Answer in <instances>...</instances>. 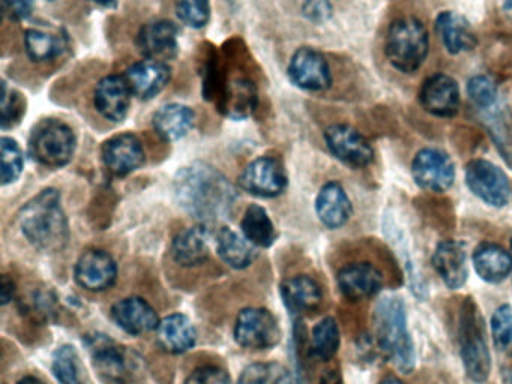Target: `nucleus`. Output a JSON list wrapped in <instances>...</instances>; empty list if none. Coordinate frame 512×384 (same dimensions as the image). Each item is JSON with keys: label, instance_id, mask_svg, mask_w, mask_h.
<instances>
[{"label": "nucleus", "instance_id": "obj_48", "mask_svg": "<svg viewBox=\"0 0 512 384\" xmlns=\"http://www.w3.org/2000/svg\"><path fill=\"white\" fill-rule=\"evenodd\" d=\"M379 384H403V381L395 377H386L385 380L380 381Z\"/></svg>", "mask_w": 512, "mask_h": 384}, {"label": "nucleus", "instance_id": "obj_1", "mask_svg": "<svg viewBox=\"0 0 512 384\" xmlns=\"http://www.w3.org/2000/svg\"><path fill=\"white\" fill-rule=\"evenodd\" d=\"M175 194L182 209L202 221L226 218L236 198L235 188L227 177L203 162L179 171L175 179Z\"/></svg>", "mask_w": 512, "mask_h": 384}, {"label": "nucleus", "instance_id": "obj_30", "mask_svg": "<svg viewBox=\"0 0 512 384\" xmlns=\"http://www.w3.org/2000/svg\"><path fill=\"white\" fill-rule=\"evenodd\" d=\"M217 251L235 269H245L257 257L256 246L232 228H221L217 236Z\"/></svg>", "mask_w": 512, "mask_h": 384}, {"label": "nucleus", "instance_id": "obj_31", "mask_svg": "<svg viewBox=\"0 0 512 384\" xmlns=\"http://www.w3.org/2000/svg\"><path fill=\"white\" fill-rule=\"evenodd\" d=\"M242 234L259 248H268L274 243L275 228L269 218L268 212L262 206L251 204L245 212L241 222Z\"/></svg>", "mask_w": 512, "mask_h": 384}, {"label": "nucleus", "instance_id": "obj_32", "mask_svg": "<svg viewBox=\"0 0 512 384\" xmlns=\"http://www.w3.org/2000/svg\"><path fill=\"white\" fill-rule=\"evenodd\" d=\"M26 53L34 62H47L62 53L64 42L59 36L40 29H29L25 33Z\"/></svg>", "mask_w": 512, "mask_h": 384}, {"label": "nucleus", "instance_id": "obj_5", "mask_svg": "<svg viewBox=\"0 0 512 384\" xmlns=\"http://www.w3.org/2000/svg\"><path fill=\"white\" fill-rule=\"evenodd\" d=\"M389 63L397 71H418L428 54V33L416 18H401L389 27L385 45Z\"/></svg>", "mask_w": 512, "mask_h": 384}, {"label": "nucleus", "instance_id": "obj_10", "mask_svg": "<svg viewBox=\"0 0 512 384\" xmlns=\"http://www.w3.org/2000/svg\"><path fill=\"white\" fill-rule=\"evenodd\" d=\"M412 176L425 191L445 192L454 185V162L443 150L425 147L413 159Z\"/></svg>", "mask_w": 512, "mask_h": 384}, {"label": "nucleus", "instance_id": "obj_51", "mask_svg": "<svg viewBox=\"0 0 512 384\" xmlns=\"http://www.w3.org/2000/svg\"><path fill=\"white\" fill-rule=\"evenodd\" d=\"M49 2H55V0H49Z\"/></svg>", "mask_w": 512, "mask_h": 384}, {"label": "nucleus", "instance_id": "obj_34", "mask_svg": "<svg viewBox=\"0 0 512 384\" xmlns=\"http://www.w3.org/2000/svg\"><path fill=\"white\" fill-rule=\"evenodd\" d=\"M313 351L320 360H331L340 347V329L332 317L323 318L313 329Z\"/></svg>", "mask_w": 512, "mask_h": 384}, {"label": "nucleus", "instance_id": "obj_11", "mask_svg": "<svg viewBox=\"0 0 512 384\" xmlns=\"http://www.w3.org/2000/svg\"><path fill=\"white\" fill-rule=\"evenodd\" d=\"M290 81L299 89L319 92L332 84L331 68L320 51L302 47L293 54L287 68Z\"/></svg>", "mask_w": 512, "mask_h": 384}, {"label": "nucleus", "instance_id": "obj_3", "mask_svg": "<svg viewBox=\"0 0 512 384\" xmlns=\"http://www.w3.org/2000/svg\"><path fill=\"white\" fill-rule=\"evenodd\" d=\"M377 344L386 357L404 374L416 363L415 344L407 327L406 306L397 296L382 297L374 311Z\"/></svg>", "mask_w": 512, "mask_h": 384}, {"label": "nucleus", "instance_id": "obj_9", "mask_svg": "<svg viewBox=\"0 0 512 384\" xmlns=\"http://www.w3.org/2000/svg\"><path fill=\"white\" fill-rule=\"evenodd\" d=\"M287 173L280 159L259 156L251 161L239 177V185L248 194L272 198L283 194L287 188Z\"/></svg>", "mask_w": 512, "mask_h": 384}, {"label": "nucleus", "instance_id": "obj_45", "mask_svg": "<svg viewBox=\"0 0 512 384\" xmlns=\"http://www.w3.org/2000/svg\"><path fill=\"white\" fill-rule=\"evenodd\" d=\"M14 291H16V285H14L13 279L8 278V275L2 276V290H0V296H2V303L7 305L11 302L14 297Z\"/></svg>", "mask_w": 512, "mask_h": 384}, {"label": "nucleus", "instance_id": "obj_2", "mask_svg": "<svg viewBox=\"0 0 512 384\" xmlns=\"http://www.w3.org/2000/svg\"><path fill=\"white\" fill-rule=\"evenodd\" d=\"M19 222L26 239L41 251H61L67 245L70 230L56 189H44L28 201L20 210Z\"/></svg>", "mask_w": 512, "mask_h": 384}, {"label": "nucleus", "instance_id": "obj_21", "mask_svg": "<svg viewBox=\"0 0 512 384\" xmlns=\"http://www.w3.org/2000/svg\"><path fill=\"white\" fill-rule=\"evenodd\" d=\"M433 266L439 273L446 287L451 290L466 284L469 269H467L466 251L455 240H443L434 249Z\"/></svg>", "mask_w": 512, "mask_h": 384}, {"label": "nucleus", "instance_id": "obj_29", "mask_svg": "<svg viewBox=\"0 0 512 384\" xmlns=\"http://www.w3.org/2000/svg\"><path fill=\"white\" fill-rule=\"evenodd\" d=\"M91 350L98 371L107 380L121 383L128 374V363L121 347L106 338H92Z\"/></svg>", "mask_w": 512, "mask_h": 384}, {"label": "nucleus", "instance_id": "obj_6", "mask_svg": "<svg viewBox=\"0 0 512 384\" xmlns=\"http://www.w3.org/2000/svg\"><path fill=\"white\" fill-rule=\"evenodd\" d=\"M76 135L67 123L56 119L41 120L29 138V152L46 167L67 165L76 152Z\"/></svg>", "mask_w": 512, "mask_h": 384}, {"label": "nucleus", "instance_id": "obj_19", "mask_svg": "<svg viewBox=\"0 0 512 384\" xmlns=\"http://www.w3.org/2000/svg\"><path fill=\"white\" fill-rule=\"evenodd\" d=\"M112 317L130 335H143L160 326L157 312L142 297H128L112 308Z\"/></svg>", "mask_w": 512, "mask_h": 384}, {"label": "nucleus", "instance_id": "obj_8", "mask_svg": "<svg viewBox=\"0 0 512 384\" xmlns=\"http://www.w3.org/2000/svg\"><path fill=\"white\" fill-rule=\"evenodd\" d=\"M239 345L251 350H266L280 342L281 329L277 318L263 308L242 309L235 326Z\"/></svg>", "mask_w": 512, "mask_h": 384}, {"label": "nucleus", "instance_id": "obj_14", "mask_svg": "<svg viewBox=\"0 0 512 384\" xmlns=\"http://www.w3.org/2000/svg\"><path fill=\"white\" fill-rule=\"evenodd\" d=\"M104 165L116 176H127L145 162V150L139 137L130 132L115 135L104 143Z\"/></svg>", "mask_w": 512, "mask_h": 384}, {"label": "nucleus", "instance_id": "obj_44", "mask_svg": "<svg viewBox=\"0 0 512 384\" xmlns=\"http://www.w3.org/2000/svg\"><path fill=\"white\" fill-rule=\"evenodd\" d=\"M4 11L10 20H26L34 11V0H4Z\"/></svg>", "mask_w": 512, "mask_h": 384}, {"label": "nucleus", "instance_id": "obj_15", "mask_svg": "<svg viewBox=\"0 0 512 384\" xmlns=\"http://www.w3.org/2000/svg\"><path fill=\"white\" fill-rule=\"evenodd\" d=\"M424 110L437 117H452L460 108V87L454 78L445 74L431 75L419 92Z\"/></svg>", "mask_w": 512, "mask_h": 384}, {"label": "nucleus", "instance_id": "obj_17", "mask_svg": "<svg viewBox=\"0 0 512 384\" xmlns=\"http://www.w3.org/2000/svg\"><path fill=\"white\" fill-rule=\"evenodd\" d=\"M131 92L127 80L121 75H107L95 87L94 102L98 113L112 122H122L131 105Z\"/></svg>", "mask_w": 512, "mask_h": 384}, {"label": "nucleus", "instance_id": "obj_20", "mask_svg": "<svg viewBox=\"0 0 512 384\" xmlns=\"http://www.w3.org/2000/svg\"><path fill=\"white\" fill-rule=\"evenodd\" d=\"M337 281L341 293L352 300L374 296L383 285L382 273L370 263H353L343 267L338 272Z\"/></svg>", "mask_w": 512, "mask_h": 384}, {"label": "nucleus", "instance_id": "obj_49", "mask_svg": "<svg viewBox=\"0 0 512 384\" xmlns=\"http://www.w3.org/2000/svg\"><path fill=\"white\" fill-rule=\"evenodd\" d=\"M505 11H506V14H509L512 17V0H506Z\"/></svg>", "mask_w": 512, "mask_h": 384}, {"label": "nucleus", "instance_id": "obj_13", "mask_svg": "<svg viewBox=\"0 0 512 384\" xmlns=\"http://www.w3.org/2000/svg\"><path fill=\"white\" fill-rule=\"evenodd\" d=\"M178 33V27L172 21H152L140 29L137 47L146 59L166 62L178 56Z\"/></svg>", "mask_w": 512, "mask_h": 384}, {"label": "nucleus", "instance_id": "obj_41", "mask_svg": "<svg viewBox=\"0 0 512 384\" xmlns=\"http://www.w3.org/2000/svg\"><path fill=\"white\" fill-rule=\"evenodd\" d=\"M25 99L22 98L20 93L11 90L8 93L7 87L4 89V120H2V126L4 129L11 128L20 122L23 114H25Z\"/></svg>", "mask_w": 512, "mask_h": 384}, {"label": "nucleus", "instance_id": "obj_37", "mask_svg": "<svg viewBox=\"0 0 512 384\" xmlns=\"http://www.w3.org/2000/svg\"><path fill=\"white\" fill-rule=\"evenodd\" d=\"M23 171V153L16 140L2 138V183L10 185L19 179Z\"/></svg>", "mask_w": 512, "mask_h": 384}, {"label": "nucleus", "instance_id": "obj_33", "mask_svg": "<svg viewBox=\"0 0 512 384\" xmlns=\"http://www.w3.org/2000/svg\"><path fill=\"white\" fill-rule=\"evenodd\" d=\"M256 87L248 80H235L230 83L227 93V114L233 119H245L256 107Z\"/></svg>", "mask_w": 512, "mask_h": 384}, {"label": "nucleus", "instance_id": "obj_16", "mask_svg": "<svg viewBox=\"0 0 512 384\" xmlns=\"http://www.w3.org/2000/svg\"><path fill=\"white\" fill-rule=\"evenodd\" d=\"M118 278V266L109 252L92 249L85 252L76 264V281L89 291H104Z\"/></svg>", "mask_w": 512, "mask_h": 384}, {"label": "nucleus", "instance_id": "obj_22", "mask_svg": "<svg viewBox=\"0 0 512 384\" xmlns=\"http://www.w3.org/2000/svg\"><path fill=\"white\" fill-rule=\"evenodd\" d=\"M316 212L325 227L335 230L343 227L352 216V201L340 183L329 182L317 195Z\"/></svg>", "mask_w": 512, "mask_h": 384}, {"label": "nucleus", "instance_id": "obj_50", "mask_svg": "<svg viewBox=\"0 0 512 384\" xmlns=\"http://www.w3.org/2000/svg\"><path fill=\"white\" fill-rule=\"evenodd\" d=\"M511 257H512V240H511Z\"/></svg>", "mask_w": 512, "mask_h": 384}, {"label": "nucleus", "instance_id": "obj_43", "mask_svg": "<svg viewBox=\"0 0 512 384\" xmlns=\"http://www.w3.org/2000/svg\"><path fill=\"white\" fill-rule=\"evenodd\" d=\"M302 12L313 23H325L332 17V5L329 0H305Z\"/></svg>", "mask_w": 512, "mask_h": 384}, {"label": "nucleus", "instance_id": "obj_25", "mask_svg": "<svg viewBox=\"0 0 512 384\" xmlns=\"http://www.w3.org/2000/svg\"><path fill=\"white\" fill-rule=\"evenodd\" d=\"M436 29L448 53L460 54L476 47V36L472 26L457 12L445 11L439 14Z\"/></svg>", "mask_w": 512, "mask_h": 384}, {"label": "nucleus", "instance_id": "obj_27", "mask_svg": "<svg viewBox=\"0 0 512 384\" xmlns=\"http://www.w3.org/2000/svg\"><path fill=\"white\" fill-rule=\"evenodd\" d=\"M284 303L293 314H308L316 311L322 303V290L310 276L299 275L287 279L281 287Z\"/></svg>", "mask_w": 512, "mask_h": 384}, {"label": "nucleus", "instance_id": "obj_23", "mask_svg": "<svg viewBox=\"0 0 512 384\" xmlns=\"http://www.w3.org/2000/svg\"><path fill=\"white\" fill-rule=\"evenodd\" d=\"M211 252V231L205 225L187 228L173 240L172 255L182 266L205 263Z\"/></svg>", "mask_w": 512, "mask_h": 384}, {"label": "nucleus", "instance_id": "obj_36", "mask_svg": "<svg viewBox=\"0 0 512 384\" xmlns=\"http://www.w3.org/2000/svg\"><path fill=\"white\" fill-rule=\"evenodd\" d=\"M491 335L494 345L503 353L512 356V308L502 305L494 311L491 317Z\"/></svg>", "mask_w": 512, "mask_h": 384}, {"label": "nucleus", "instance_id": "obj_47", "mask_svg": "<svg viewBox=\"0 0 512 384\" xmlns=\"http://www.w3.org/2000/svg\"><path fill=\"white\" fill-rule=\"evenodd\" d=\"M94 2L98 3V5L107 6V8H110V6H115L118 0H94Z\"/></svg>", "mask_w": 512, "mask_h": 384}, {"label": "nucleus", "instance_id": "obj_35", "mask_svg": "<svg viewBox=\"0 0 512 384\" xmlns=\"http://www.w3.org/2000/svg\"><path fill=\"white\" fill-rule=\"evenodd\" d=\"M52 369L61 384H83L80 377L79 354L71 345H62L56 350Z\"/></svg>", "mask_w": 512, "mask_h": 384}, {"label": "nucleus", "instance_id": "obj_38", "mask_svg": "<svg viewBox=\"0 0 512 384\" xmlns=\"http://www.w3.org/2000/svg\"><path fill=\"white\" fill-rule=\"evenodd\" d=\"M179 20L193 29H202L211 17L209 0H176Z\"/></svg>", "mask_w": 512, "mask_h": 384}, {"label": "nucleus", "instance_id": "obj_46", "mask_svg": "<svg viewBox=\"0 0 512 384\" xmlns=\"http://www.w3.org/2000/svg\"><path fill=\"white\" fill-rule=\"evenodd\" d=\"M17 384H44L40 378L32 377V375H28V377L22 378Z\"/></svg>", "mask_w": 512, "mask_h": 384}, {"label": "nucleus", "instance_id": "obj_24", "mask_svg": "<svg viewBox=\"0 0 512 384\" xmlns=\"http://www.w3.org/2000/svg\"><path fill=\"white\" fill-rule=\"evenodd\" d=\"M473 266L482 281L497 284L511 275V252L496 243H482L473 252Z\"/></svg>", "mask_w": 512, "mask_h": 384}, {"label": "nucleus", "instance_id": "obj_4", "mask_svg": "<svg viewBox=\"0 0 512 384\" xmlns=\"http://www.w3.org/2000/svg\"><path fill=\"white\" fill-rule=\"evenodd\" d=\"M458 345L467 377L484 383L491 372V356L487 345L484 320L470 297L464 300L458 317Z\"/></svg>", "mask_w": 512, "mask_h": 384}, {"label": "nucleus", "instance_id": "obj_28", "mask_svg": "<svg viewBox=\"0 0 512 384\" xmlns=\"http://www.w3.org/2000/svg\"><path fill=\"white\" fill-rule=\"evenodd\" d=\"M196 338L193 323L182 314L169 315L158 326V342L167 353H185L196 344Z\"/></svg>", "mask_w": 512, "mask_h": 384}, {"label": "nucleus", "instance_id": "obj_40", "mask_svg": "<svg viewBox=\"0 0 512 384\" xmlns=\"http://www.w3.org/2000/svg\"><path fill=\"white\" fill-rule=\"evenodd\" d=\"M467 95L476 107L490 108L497 99L496 83L487 75H475L467 83Z\"/></svg>", "mask_w": 512, "mask_h": 384}, {"label": "nucleus", "instance_id": "obj_7", "mask_svg": "<svg viewBox=\"0 0 512 384\" xmlns=\"http://www.w3.org/2000/svg\"><path fill=\"white\" fill-rule=\"evenodd\" d=\"M470 191L493 207H503L511 198V183L502 168L485 159H473L466 167Z\"/></svg>", "mask_w": 512, "mask_h": 384}, {"label": "nucleus", "instance_id": "obj_18", "mask_svg": "<svg viewBox=\"0 0 512 384\" xmlns=\"http://www.w3.org/2000/svg\"><path fill=\"white\" fill-rule=\"evenodd\" d=\"M124 77L133 95L140 99H152L169 84L172 69L166 62L146 59L130 66Z\"/></svg>", "mask_w": 512, "mask_h": 384}, {"label": "nucleus", "instance_id": "obj_42", "mask_svg": "<svg viewBox=\"0 0 512 384\" xmlns=\"http://www.w3.org/2000/svg\"><path fill=\"white\" fill-rule=\"evenodd\" d=\"M185 384H230V377L224 369L217 366H203L196 369Z\"/></svg>", "mask_w": 512, "mask_h": 384}, {"label": "nucleus", "instance_id": "obj_26", "mask_svg": "<svg viewBox=\"0 0 512 384\" xmlns=\"http://www.w3.org/2000/svg\"><path fill=\"white\" fill-rule=\"evenodd\" d=\"M194 120H196V114L193 108L173 102L158 108L152 119V125L161 138L166 141H176L184 138L193 129Z\"/></svg>", "mask_w": 512, "mask_h": 384}, {"label": "nucleus", "instance_id": "obj_12", "mask_svg": "<svg viewBox=\"0 0 512 384\" xmlns=\"http://www.w3.org/2000/svg\"><path fill=\"white\" fill-rule=\"evenodd\" d=\"M329 152L350 167H365L374 158L373 147L367 138L349 125H332L325 131Z\"/></svg>", "mask_w": 512, "mask_h": 384}, {"label": "nucleus", "instance_id": "obj_39", "mask_svg": "<svg viewBox=\"0 0 512 384\" xmlns=\"http://www.w3.org/2000/svg\"><path fill=\"white\" fill-rule=\"evenodd\" d=\"M286 369L278 363H253L239 377L238 384H278Z\"/></svg>", "mask_w": 512, "mask_h": 384}]
</instances>
